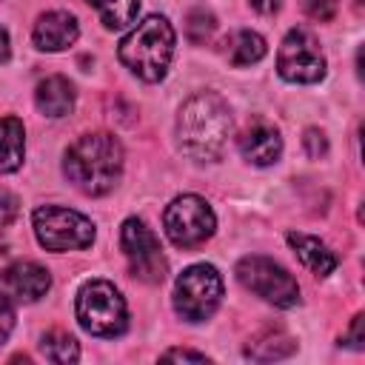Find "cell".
Here are the masks:
<instances>
[{"mask_svg": "<svg viewBox=\"0 0 365 365\" xmlns=\"http://www.w3.org/2000/svg\"><path fill=\"white\" fill-rule=\"evenodd\" d=\"M88 3L97 9L103 26L111 31L125 29L137 17V9H140V0H88Z\"/></svg>", "mask_w": 365, "mask_h": 365, "instance_id": "cell-19", "label": "cell"}, {"mask_svg": "<svg viewBox=\"0 0 365 365\" xmlns=\"http://www.w3.org/2000/svg\"><path fill=\"white\" fill-rule=\"evenodd\" d=\"M214 29H217V23H214V14H208L205 9H197V11H191L188 14V20H185V34H188V40L191 43H205L211 34H214Z\"/></svg>", "mask_w": 365, "mask_h": 365, "instance_id": "cell-21", "label": "cell"}, {"mask_svg": "<svg viewBox=\"0 0 365 365\" xmlns=\"http://www.w3.org/2000/svg\"><path fill=\"white\" fill-rule=\"evenodd\" d=\"M225 54H228V63L237 68L259 63L265 57V40L251 29H240L225 40Z\"/></svg>", "mask_w": 365, "mask_h": 365, "instance_id": "cell-18", "label": "cell"}, {"mask_svg": "<svg viewBox=\"0 0 365 365\" xmlns=\"http://www.w3.org/2000/svg\"><path fill=\"white\" fill-rule=\"evenodd\" d=\"M222 299V277L214 265H191L177 277L174 285V308L188 322L208 319Z\"/></svg>", "mask_w": 365, "mask_h": 365, "instance_id": "cell-6", "label": "cell"}, {"mask_svg": "<svg viewBox=\"0 0 365 365\" xmlns=\"http://www.w3.org/2000/svg\"><path fill=\"white\" fill-rule=\"evenodd\" d=\"M77 34H80V26H77L74 14H68V11H46L34 23L31 40L43 51H63L77 40Z\"/></svg>", "mask_w": 365, "mask_h": 365, "instance_id": "cell-13", "label": "cell"}, {"mask_svg": "<svg viewBox=\"0 0 365 365\" xmlns=\"http://www.w3.org/2000/svg\"><path fill=\"white\" fill-rule=\"evenodd\" d=\"M345 342L351 345V348H362V314H356L354 317V322H351V331H348V336H345Z\"/></svg>", "mask_w": 365, "mask_h": 365, "instance_id": "cell-27", "label": "cell"}, {"mask_svg": "<svg viewBox=\"0 0 365 365\" xmlns=\"http://www.w3.org/2000/svg\"><path fill=\"white\" fill-rule=\"evenodd\" d=\"M237 279L265 302L277 308H294L299 302L297 279L268 257H242L237 262Z\"/></svg>", "mask_w": 365, "mask_h": 365, "instance_id": "cell-7", "label": "cell"}, {"mask_svg": "<svg viewBox=\"0 0 365 365\" xmlns=\"http://www.w3.org/2000/svg\"><path fill=\"white\" fill-rule=\"evenodd\" d=\"M120 60L125 68H131L140 80L157 83L165 77L168 63L174 57V29L165 17L151 14L131 34L123 37L120 43Z\"/></svg>", "mask_w": 365, "mask_h": 365, "instance_id": "cell-3", "label": "cell"}, {"mask_svg": "<svg viewBox=\"0 0 365 365\" xmlns=\"http://www.w3.org/2000/svg\"><path fill=\"white\" fill-rule=\"evenodd\" d=\"M163 359H188V362H205L208 356L205 354H197V351H185V348H171L163 354Z\"/></svg>", "mask_w": 365, "mask_h": 365, "instance_id": "cell-26", "label": "cell"}, {"mask_svg": "<svg viewBox=\"0 0 365 365\" xmlns=\"http://www.w3.org/2000/svg\"><path fill=\"white\" fill-rule=\"evenodd\" d=\"M288 245L294 248V254H297V259L311 271V274H317V277H328L334 268H336V254L322 242V240H317V237H311V234H299V231H291L288 234Z\"/></svg>", "mask_w": 365, "mask_h": 365, "instance_id": "cell-14", "label": "cell"}, {"mask_svg": "<svg viewBox=\"0 0 365 365\" xmlns=\"http://www.w3.org/2000/svg\"><path fill=\"white\" fill-rule=\"evenodd\" d=\"M37 242L46 251H77L94 242V222L63 205H40L31 217Z\"/></svg>", "mask_w": 365, "mask_h": 365, "instance_id": "cell-5", "label": "cell"}, {"mask_svg": "<svg viewBox=\"0 0 365 365\" xmlns=\"http://www.w3.org/2000/svg\"><path fill=\"white\" fill-rule=\"evenodd\" d=\"M17 197L11 194V191H6V188H0V228H6L14 217H17Z\"/></svg>", "mask_w": 365, "mask_h": 365, "instance_id": "cell-25", "label": "cell"}, {"mask_svg": "<svg viewBox=\"0 0 365 365\" xmlns=\"http://www.w3.org/2000/svg\"><path fill=\"white\" fill-rule=\"evenodd\" d=\"M163 228L177 248H197L214 234L217 220L202 197L182 194L171 200V205L163 211Z\"/></svg>", "mask_w": 365, "mask_h": 365, "instance_id": "cell-8", "label": "cell"}, {"mask_svg": "<svg viewBox=\"0 0 365 365\" xmlns=\"http://www.w3.org/2000/svg\"><path fill=\"white\" fill-rule=\"evenodd\" d=\"M248 3H251V9H254L257 14H265V17L277 14L279 6H282V0H248Z\"/></svg>", "mask_w": 365, "mask_h": 365, "instance_id": "cell-28", "label": "cell"}, {"mask_svg": "<svg viewBox=\"0 0 365 365\" xmlns=\"http://www.w3.org/2000/svg\"><path fill=\"white\" fill-rule=\"evenodd\" d=\"M294 348H297V342H294L285 331H279V328H265V331H259V334L245 345V356H251V359H257V362H271V359H285V356H291Z\"/></svg>", "mask_w": 365, "mask_h": 365, "instance_id": "cell-16", "label": "cell"}, {"mask_svg": "<svg viewBox=\"0 0 365 365\" xmlns=\"http://www.w3.org/2000/svg\"><path fill=\"white\" fill-rule=\"evenodd\" d=\"M302 9H305V14H308L311 20L325 23V20L334 17V11H336V0H302Z\"/></svg>", "mask_w": 365, "mask_h": 365, "instance_id": "cell-22", "label": "cell"}, {"mask_svg": "<svg viewBox=\"0 0 365 365\" xmlns=\"http://www.w3.org/2000/svg\"><path fill=\"white\" fill-rule=\"evenodd\" d=\"M120 245H123V254L128 259L131 277H137L140 282H148V285H157L165 279V257H163L160 240L154 237V231L143 220L131 217L123 222Z\"/></svg>", "mask_w": 365, "mask_h": 365, "instance_id": "cell-9", "label": "cell"}, {"mask_svg": "<svg viewBox=\"0 0 365 365\" xmlns=\"http://www.w3.org/2000/svg\"><path fill=\"white\" fill-rule=\"evenodd\" d=\"M302 145H305L308 157H314V160H319V157L328 154V140H325V134L319 128H308L305 137H302Z\"/></svg>", "mask_w": 365, "mask_h": 365, "instance_id": "cell-23", "label": "cell"}, {"mask_svg": "<svg viewBox=\"0 0 365 365\" xmlns=\"http://www.w3.org/2000/svg\"><path fill=\"white\" fill-rule=\"evenodd\" d=\"M231 134V114L220 94L200 91L185 100L177 120V137L188 157L217 160Z\"/></svg>", "mask_w": 365, "mask_h": 365, "instance_id": "cell-2", "label": "cell"}, {"mask_svg": "<svg viewBox=\"0 0 365 365\" xmlns=\"http://www.w3.org/2000/svg\"><path fill=\"white\" fill-rule=\"evenodd\" d=\"M0 285H3L6 297H14L20 302H34V299L46 297V291L51 288V277L43 265H37L31 259H17L0 271Z\"/></svg>", "mask_w": 365, "mask_h": 365, "instance_id": "cell-11", "label": "cell"}, {"mask_svg": "<svg viewBox=\"0 0 365 365\" xmlns=\"http://www.w3.org/2000/svg\"><path fill=\"white\" fill-rule=\"evenodd\" d=\"M63 171L77 191L88 197L108 194L123 171V145L117 143L114 134L106 131L83 134L68 145Z\"/></svg>", "mask_w": 365, "mask_h": 365, "instance_id": "cell-1", "label": "cell"}, {"mask_svg": "<svg viewBox=\"0 0 365 365\" xmlns=\"http://www.w3.org/2000/svg\"><path fill=\"white\" fill-rule=\"evenodd\" d=\"M11 328H14V305L6 294H0V345L9 339Z\"/></svg>", "mask_w": 365, "mask_h": 365, "instance_id": "cell-24", "label": "cell"}, {"mask_svg": "<svg viewBox=\"0 0 365 365\" xmlns=\"http://www.w3.org/2000/svg\"><path fill=\"white\" fill-rule=\"evenodd\" d=\"M34 103L46 117H66L74 108V88L66 77L54 74L37 83L34 88Z\"/></svg>", "mask_w": 365, "mask_h": 365, "instance_id": "cell-15", "label": "cell"}, {"mask_svg": "<svg viewBox=\"0 0 365 365\" xmlns=\"http://www.w3.org/2000/svg\"><path fill=\"white\" fill-rule=\"evenodd\" d=\"M77 319L94 336H120L128 325L125 299L106 279H91L77 294Z\"/></svg>", "mask_w": 365, "mask_h": 365, "instance_id": "cell-4", "label": "cell"}, {"mask_svg": "<svg viewBox=\"0 0 365 365\" xmlns=\"http://www.w3.org/2000/svg\"><path fill=\"white\" fill-rule=\"evenodd\" d=\"M9 60V34L0 29V63Z\"/></svg>", "mask_w": 365, "mask_h": 365, "instance_id": "cell-29", "label": "cell"}, {"mask_svg": "<svg viewBox=\"0 0 365 365\" xmlns=\"http://www.w3.org/2000/svg\"><path fill=\"white\" fill-rule=\"evenodd\" d=\"M277 71L288 83H317L325 74V54L305 29H291L277 54Z\"/></svg>", "mask_w": 365, "mask_h": 365, "instance_id": "cell-10", "label": "cell"}, {"mask_svg": "<svg viewBox=\"0 0 365 365\" xmlns=\"http://www.w3.org/2000/svg\"><path fill=\"white\" fill-rule=\"evenodd\" d=\"M40 354L48 362H77L80 359L77 339L71 334H66V331H48L40 339Z\"/></svg>", "mask_w": 365, "mask_h": 365, "instance_id": "cell-20", "label": "cell"}, {"mask_svg": "<svg viewBox=\"0 0 365 365\" xmlns=\"http://www.w3.org/2000/svg\"><path fill=\"white\" fill-rule=\"evenodd\" d=\"M23 123L17 117H3L0 120V174H9L20 168L23 163Z\"/></svg>", "mask_w": 365, "mask_h": 365, "instance_id": "cell-17", "label": "cell"}, {"mask_svg": "<svg viewBox=\"0 0 365 365\" xmlns=\"http://www.w3.org/2000/svg\"><path fill=\"white\" fill-rule=\"evenodd\" d=\"M237 145H240L242 157H245L248 163H254V165H271V163H277L279 154H282V137H279V131H277L271 123H265V120L248 123L245 131L240 134Z\"/></svg>", "mask_w": 365, "mask_h": 365, "instance_id": "cell-12", "label": "cell"}]
</instances>
